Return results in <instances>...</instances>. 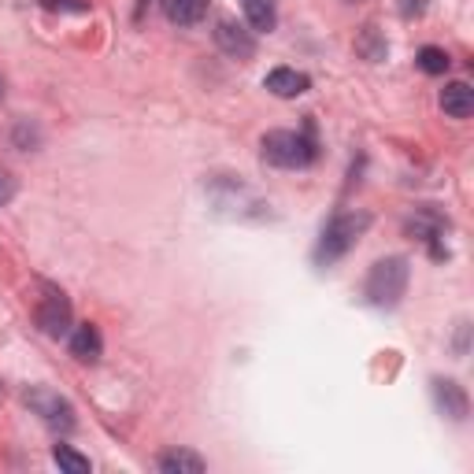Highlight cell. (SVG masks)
Wrapping results in <instances>:
<instances>
[{
    "instance_id": "4fadbf2b",
    "label": "cell",
    "mask_w": 474,
    "mask_h": 474,
    "mask_svg": "<svg viewBox=\"0 0 474 474\" xmlns=\"http://www.w3.org/2000/svg\"><path fill=\"white\" fill-rule=\"evenodd\" d=\"M160 470L164 474H201L204 470V460L193 456L185 449H175V452H164L160 456Z\"/></svg>"
},
{
    "instance_id": "52a82bcc",
    "label": "cell",
    "mask_w": 474,
    "mask_h": 474,
    "mask_svg": "<svg viewBox=\"0 0 474 474\" xmlns=\"http://www.w3.org/2000/svg\"><path fill=\"white\" fill-rule=\"evenodd\" d=\"M308 74H300V71H293V67H274L270 74H267V90L274 93V97H282V100H293V97H300V93H308Z\"/></svg>"
},
{
    "instance_id": "8fae6325",
    "label": "cell",
    "mask_w": 474,
    "mask_h": 474,
    "mask_svg": "<svg viewBox=\"0 0 474 474\" xmlns=\"http://www.w3.org/2000/svg\"><path fill=\"white\" fill-rule=\"evenodd\" d=\"M433 397H438V408L449 415V419H463L467 415V397L456 382H433Z\"/></svg>"
},
{
    "instance_id": "277c9868",
    "label": "cell",
    "mask_w": 474,
    "mask_h": 474,
    "mask_svg": "<svg viewBox=\"0 0 474 474\" xmlns=\"http://www.w3.org/2000/svg\"><path fill=\"white\" fill-rule=\"evenodd\" d=\"M33 319L49 337H63L71 330V304H67V297L60 289H45L42 304H37V311H33Z\"/></svg>"
},
{
    "instance_id": "9a60e30c",
    "label": "cell",
    "mask_w": 474,
    "mask_h": 474,
    "mask_svg": "<svg viewBox=\"0 0 474 474\" xmlns=\"http://www.w3.org/2000/svg\"><path fill=\"white\" fill-rule=\"evenodd\" d=\"M415 63H419L426 74H445V71H449V52L438 49V45H426V49H419Z\"/></svg>"
},
{
    "instance_id": "5b68a950",
    "label": "cell",
    "mask_w": 474,
    "mask_h": 474,
    "mask_svg": "<svg viewBox=\"0 0 474 474\" xmlns=\"http://www.w3.org/2000/svg\"><path fill=\"white\" fill-rule=\"evenodd\" d=\"M215 45H219L230 60H242V63L256 56V37H252V30L237 26V23H219V26H215Z\"/></svg>"
},
{
    "instance_id": "ac0fdd59",
    "label": "cell",
    "mask_w": 474,
    "mask_h": 474,
    "mask_svg": "<svg viewBox=\"0 0 474 474\" xmlns=\"http://www.w3.org/2000/svg\"><path fill=\"white\" fill-rule=\"evenodd\" d=\"M426 12V0H401V15L404 19H419Z\"/></svg>"
},
{
    "instance_id": "6da1fadb",
    "label": "cell",
    "mask_w": 474,
    "mask_h": 474,
    "mask_svg": "<svg viewBox=\"0 0 474 474\" xmlns=\"http://www.w3.org/2000/svg\"><path fill=\"white\" fill-rule=\"evenodd\" d=\"M408 289V260L404 256H389V260H378L367 274V300L374 308H393Z\"/></svg>"
},
{
    "instance_id": "8992f818",
    "label": "cell",
    "mask_w": 474,
    "mask_h": 474,
    "mask_svg": "<svg viewBox=\"0 0 474 474\" xmlns=\"http://www.w3.org/2000/svg\"><path fill=\"white\" fill-rule=\"evenodd\" d=\"M26 404H30L37 415H42L49 426H63V430H67V426L74 422V419H71V404L60 401L56 393H49V389H30V393H26Z\"/></svg>"
},
{
    "instance_id": "44dd1931",
    "label": "cell",
    "mask_w": 474,
    "mask_h": 474,
    "mask_svg": "<svg viewBox=\"0 0 474 474\" xmlns=\"http://www.w3.org/2000/svg\"><path fill=\"white\" fill-rule=\"evenodd\" d=\"M348 5H356V0H348Z\"/></svg>"
},
{
    "instance_id": "e0dca14e",
    "label": "cell",
    "mask_w": 474,
    "mask_h": 474,
    "mask_svg": "<svg viewBox=\"0 0 474 474\" xmlns=\"http://www.w3.org/2000/svg\"><path fill=\"white\" fill-rule=\"evenodd\" d=\"M45 12H71V15H86L90 0H42Z\"/></svg>"
},
{
    "instance_id": "7a4b0ae2",
    "label": "cell",
    "mask_w": 474,
    "mask_h": 474,
    "mask_svg": "<svg viewBox=\"0 0 474 474\" xmlns=\"http://www.w3.org/2000/svg\"><path fill=\"white\" fill-rule=\"evenodd\" d=\"M263 160L270 167H308L315 160V141L308 134H293V130H270L263 137Z\"/></svg>"
},
{
    "instance_id": "9c48e42d",
    "label": "cell",
    "mask_w": 474,
    "mask_h": 474,
    "mask_svg": "<svg viewBox=\"0 0 474 474\" xmlns=\"http://www.w3.org/2000/svg\"><path fill=\"white\" fill-rule=\"evenodd\" d=\"M160 8L175 26H196L208 15V0H160Z\"/></svg>"
},
{
    "instance_id": "3957f363",
    "label": "cell",
    "mask_w": 474,
    "mask_h": 474,
    "mask_svg": "<svg viewBox=\"0 0 474 474\" xmlns=\"http://www.w3.org/2000/svg\"><path fill=\"white\" fill-rule=\"evenodd\" d=\"M371 226V215H337L327 230H323V237H319V245H315V263H334V260H341L352 245H356V237H360L364 230Z\"/></svg>"
},
{
    "instance_id": "5bb4252c",
    "label": "cell",
    "mask_w": 474,
    "mask_h": 474,
    "mask_svg": "<svg viewBox=\"0 0 474 474\" xmlns=\"http://www.w3.org/2000/svg\"><path fill=\"white\" fill-rule=\"evenodd\" d=\"M52 460H56L60 470H67V474H90V460L78 456L71 445H56V449H52Z\"/></svg>"
},
{
    "instance_id": "2e32d148",
    "label": "cell",
    "mask_w": 474,
    "mask_h": 474,
    "mask_svg": "<svg viewBox=\"0 0 474 474\" xmlns=\"http://www.w3.org/2000/svg\"><path fill=\"white\" fill-rule=\"evenodd\" d=\"M356 49H360V52H364L371 63L385 60V42L378 37V30H374V26H367V30H364V37H360V42H356Z\"/></svg>"
},
{
    "instance_id": "ffe728a7",
    "label": "cell",
    "mask_w": 474,
    "mask_h": 474,
    "mask_svg": "<svg viewBox=\"0 0 474 474\" xmlns=\"http://www.w3.org/2000/svg\"><path fill=\"white\" fill-rule=\"evenodd\" d=\"M0 97H5V82H0Z\"/></svg>"
},
{
    "instance_id": "d6986e66",
    "label": "cell",
    "mask_w": 474,
    "mask_h": 474,
    "mask_svg": "<svg viewBox=\"0 0 474 474\" xmlns=\"http://www.w3.org/2000/svg\"><path fill=\"white\" fill-rule=\"evenodd\" d=\"M12 193H15L12 178H8V175H0V204H8V201H12Z\"/></svg>"
},
{
    "instance_id": "ba28073f",
    "label": "cell",
    "mask_w": 474,
    "mask_h": 474,
    "mask_svg": "<svg viewBox=\"0 0 474 474\" xmlns=\"http://www.w3.org/2000/svg\"><path fill=\"white\" fill-rule=\"evenodd\" d=\"M100 352H104V341H100V330H97L93 323H82V327L71 334V356H74V360L97 364Z\"/></svg>"
},
{
    "instance_id": "30bf717a",
    "label": "cell",
    "mask_w": 474,
    "mask_h": 474,
    "mask_svg": "<svg viewBox=\"0 0 474 474\" xmlns=\"http://www.w3.org/2000/svg\"><path fill=\"white\" fill-rule=\"evenodd\" d=\"M441 108H445V115H452V118H467V115L474 111V90H470L467 82H449V86L441 90Z\"/></svg>"
},
{
    "instance_id": "7c38bea8",
    "label": "cell",
    "mask_w": 474,
    "mask_h": 474,
    "mask_svg": "<svg viewBox=\"0 0 474 474\" xmlns=\"http://www.w3.org/2000/svg\"><path fill=\"white\" fill-rule=\"evenodd\" d=\"M242 8H245L249 26L260 30V33H270L274 23H279V8H274V0H242Z\"/></svg>"
}]
</instances>
